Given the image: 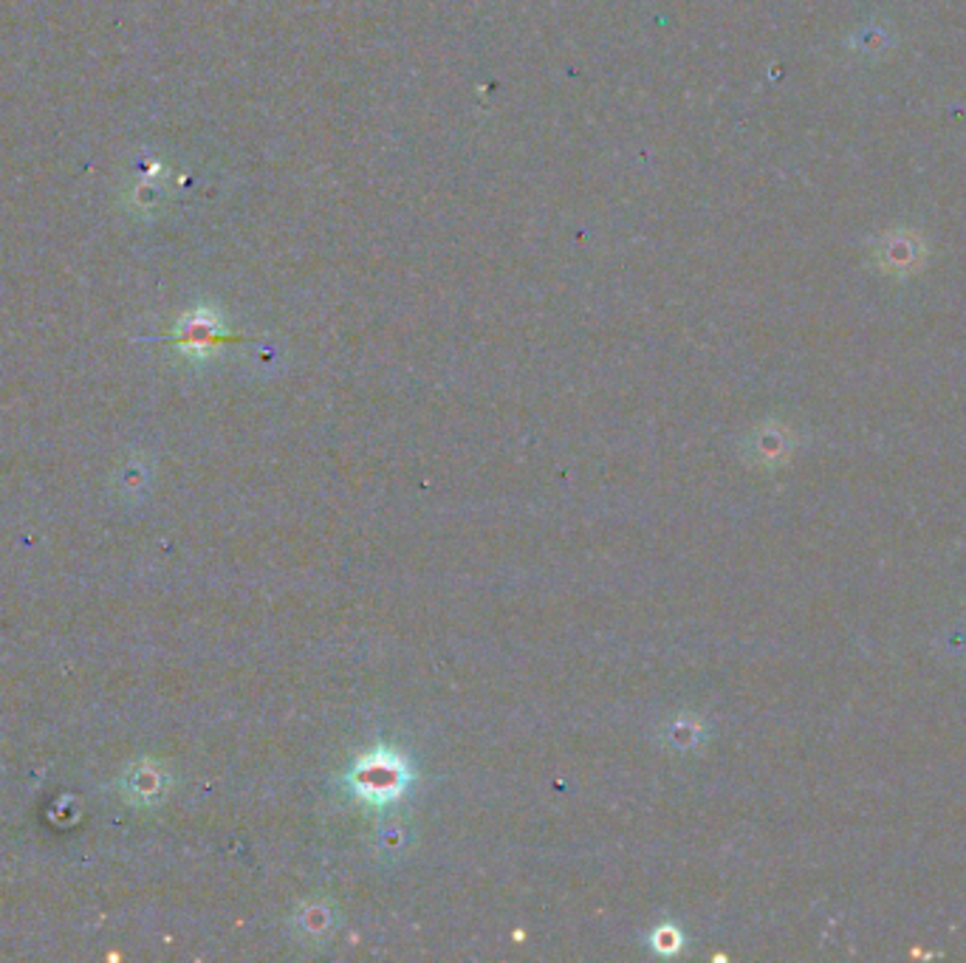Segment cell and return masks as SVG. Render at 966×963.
<instances>
[{"instance_id": "6da1fadb", "label": "cell", "mask_w": 966, "mask_h": 963, "mask_svg": "<svg viewBox=\"0 0 966 963\" xmlns=\"http://www.w3.org/2000/svg\"><path fill=\"white\" fill-rule=\"evenodd\" d=\"M405 771H401L399 760L396 757H385V760H371V764H362L359 771L354 777V786L367 797V800H390L401 791L405 786Z\"/></svg>"}, {"instance_id": "7a4b0ae2", "label": "cell", "mask_w": 966, "mask_h": 963, "mask_svg": "<svg viewBox=\"0 0 966 963\" xmlns=\"http://www.w3.org/2000/svg\"><path fill=\"white\" fill-rule=\"evenodd\" d=\"M226 339H229V334H224L221 323L210 311H195V314L184 317L179 331L173 334V343L181 345L184 350H193V354H206V350L218 348Z\"/></svg>"}]
</instances>
